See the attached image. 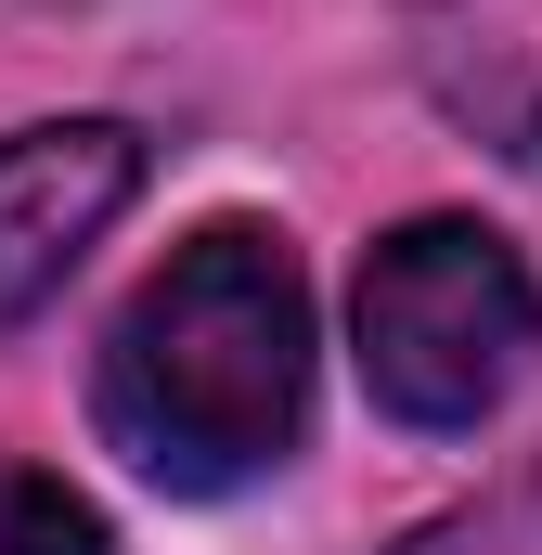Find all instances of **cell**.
I'll return each instance as SVG.
<instances>
[{
    "mask_svg": "<svg viewBox=\"0 0 542 555\" xmlns=\"http://www.w3.org/2000/svg\"><path fill=\"white\" fill-rule=\"evenodd\" d=\"M0 555H117V530H104V504L78 478L0 452Z\"/></svg>",
    "mask_w": 542,
    "mask_h": 555,
    "instance_id": "obj_4",
    "label": "cell"
},
{
    "mask_svg": "<svg viewBox=\"0 0 542 555\" xmlns=\"http://www.w3.org/2000/svg\"><path fill=\"white\" fill-rule=\"evenodd\" d=\"M310 272L271 220H207L181 233L155 272L130 284V310L91 349V426L168 504H233L297 465L310 439Z\"/></svg>",
    "mask_w": 542,
    "mask_h": 555,
    "instance_id": "obj_1",
    "label": "cell"
},
{
    "mask_svg": "<svg viewBox=\"0 0 542 555\" xmlns=\"http://www.w3.org/2000/svg\"><path fill=\"white\" fill-rule=\"evenodd\" d=\"M388 555H542V478H504V491H478V504L401 530Z\"/></svg>",
    "mask_w": 542,
    "mask_h": 555,
    "instance_id": "obj_5",
    "label": "cell"
},
{
    "mask_svg": "<svg viewBox=\"0 0 542 555\" xmlns=\"http://www.w3.org/2000/svg\"><path fill=\"white\" fill-rule=\"evenodd\" d=\"M130 194H142V130L130 117L0 130V336L65 297V272L130 220Z\"/></svg>",
    "mask_w": 542,
    "mask_h": 555,
    "instance_id": "obj_3",
    "label": "cell"
},
{
    "mask_svg": "<svg viewBox=\"0 0 542 555\" xmlns=\"http://www.w3.org/2000/svg\"><path fill=\"white\" fill-rule=\"evenodd\" d=\"M349 362H362V401L388 426L478 439L542 362V272L517 259V233H491L465 207H426V220L362 246Z\"/></svg>",
    "mask_w": 542,
    "mask_h": 555,
    "instance_id": "obj_2",
    "label": "cell"
}]
</instances>
